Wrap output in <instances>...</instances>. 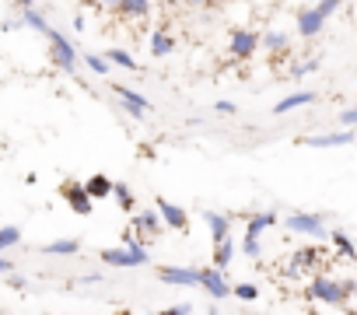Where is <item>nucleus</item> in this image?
<instances>
[{
    "instance_id": "8",
    "label": "nucleus",
    "mask_w": 357,
    "mask_h": 315,
    "mask_svg": "<svg viewBox=\"0 0 357 315\" xmlns=\"http://www.w3.org/2000/svg\"><path fill=\"white\" fill-rule=\"evenodd\" d=\"M60 197L67 200V207H70L77 217H88V214H95V200L88 197L84 183H77V179H67V183L60 186Z\"/></svg>"
},
{
    "instance_id": "4",
    "label": "nucleus",
    "mask_w": 357,
    "mask_h": 315,
    "mask_svg": "<svg viewBox=\"0 0 357 315\" xmlns=\"http://www.w3.org/2000/svg\"><path fill=\"white\" fill-rule=\"evenodd\" d=\"M284 228L294 231V235H305V238H329V228H326V214H305V210H291L284 214Z\"/></svg>"
},
{
    "instance_id": "22",
    "label": "nucleus",
    "mask_w": 357,
    "mask_h": 315,
    "mask_svg": "<svg viewBox=\"0 0 357 315\" xmlns=\"http://www.w3.org/2000/svg\"><path fill=\"white\" fill-rule=\"evenodd\" d=\"M112 200H116L119 210H126V214L137 210V197H133V186H130V183H116V186H112Z\"/></svg>"
},
{
    "instance_id": "5",
    "label": "nucleus",
    "mask_w": 357,
    "mask_h": 315,
    "mask_svg": "<svg viewBox=\"0 0 357 315\" xmlns=\"http://www.w3.org/2000/svg\"><path fill=\"white\" fill-rule=\"evenodd\" d=\"M263 49V36L252 29H231L228 36V56L231 60H252Z\"/></svg>"
},
{
    "instance_id": "37",
    "label": "nucleus",
    "mask_w": 357,
    "mask_h": 315,
    "mask_svg": "<svg viewBox=\"0 0 357 315\" xmlns=\"http://www.w3.org/2000/svg\"><path fill=\"white\" fill-rule=\"evenodd\" d=\"M183 4H186V8H197V11H200V8H214V0H183Z\"/></svg>"
},
{
    "instance_id": "6",
    "label": "nucleus",
    "mask_w": 357,
    "mask_h": 315,
    "mask_svg": "<svg viewBox=\"0 0 357 315\" xmlns=\"http://www.w3.org/2000/svg\"><path fill=\"white\" fill-rule=\"evenodd\" d=\"M112 95L119 98L116 105L130 116V119H144L147 112H151V102H147V95H140V91H133V88H126V84H112Z\"/></svg>"
},
{
    "instance_id": "15",
    "label": "nucleus",
    "mask_w": 357,
    "mask_h": 315,
    "mask_svg": "<svg viewBox=\"0 0 357 315\" xmlns=\"http://www.w3.org/2000/svg\"><path fill=\"white\" fill-rule=\"evenodd\" d=\"M319 95L312 91V88H301V91H291L287 98H280L277 105H273V116H287V112H294V109H305V105H312Z\"/></svg>"
},
{
    "instance_id": "34",
    "label": "nucleus",
    "mask_w": 357,
    "mask_h": 315,
    "mask_svg": "<svg viewBox=\"0 0 357 315\" xmlns=\"http://www.w3.org/2000/svg\"><path fill=\"white\" fill-rule=\"evenodd\" d=\"M158 315H193V305H168V308H161Z\"/></svg>"
},
{
    "instance_id": "31",
    "label": "nucleus",
    "mask_w": 357,
    "mask_h": 315,
    "mask_svg": "<svg viewBox=\"0 0 357 315\" xmlns=\"http://www.w3.org/2000/svg\"><path fill=\"white\" fill-rule=\"evenodd\" d=\"M315 8H319V15H322V18L329 22V18H333V15H336L340 8H343V0H319Z\"/></svg>"
},
{
    "instance_id": "33",
    "label": "nucleus",
    "mask_w": 357,
    "mask_h": 315,
    "mask_svg": "<svg viewBox=\"0 0 357 315\" xmlns=\"http://www.w3.org/2000/svg\"><path fill=\"white\" fill-rule=\"evenodd\" d=\"M214 112H218V116H235V112H238V105H235V102H228V98H221V102H214Z\"/></svg>"
},
{
    "instance_id": "19",
    "label": "nucleus",
    "mask_w": 357,
    "mask_h": 315,
    "mask_svg": "<svg viewBox=\"0 0 357 315\" xmlns=\"http://www.w3.org/2000/svg\"><path fill=\"white\" fill-rule=\"evenodd\" d=\"M39 252L43 256H77L81 252V238H56V242H46Z\"/></svg>"
},
{
    "instance_id": "13",
    "label": "nucleus",
    "mask_w": 357,
    "mask_h": 315,
    "mask_svg": "<svg viewBox=\"0 0 357 315\" xmlns=\"http://www.w3.org/2000/svg\"><path fill=\"white\" fill-rule=\"evenodd\" d=\"M200 287L211 294V298H231V287L235 284H228L225 280V270H218V266H200Z\"/></svg>"
},
{
    "instance_id": "11",
    "label": "nucleus",
    "mask_w": 357,
    "mask_h": 315,
    "mask_svg": "<svg viewBox=\"0 0 357 315\" xmlns=\"http://www.w3.org/2000/svg\"><path fill=\"white\" fill-rule=\"evenodd\" d=\"M154 210L161 214L165 228H172V231H190V210H186V207H178V203H172V200L158 197Z\"/></svg>"
},
{
    "instance_id": "23",
    "label": "nucleus",
    "mask_w": 357,
    "mask_h": 315,
    "mask_svg": "<svg viewBox=\"0 0 357 315\" xmlns=\"http://www.w3.org/2000/svg\"><path fill=\"white\" fill-rule=\"evenodd\" d=\"M329 242H333V249H336L340 256H347V259H357V245L350 242V235H347V231L333 228V231H329Z\"/></svg>"
},
{
    "instance_id": "2",
    "label": "nucleus",
    "mask_w": 357,
    "mask_h": 315,
    "mask_svg": "<svg viewBox=\"0 0 357 315\" xmlns=\"http://www.w3.org/2000/svg\"><path fill=\"white\" fill-rule=\"evenodd\" d=\"M308 298L312 301H322V305H333V308H343L347 298H354V294H350L347 280H336L329 273H315L312 284H308Z\"/></svg>"
},
{
    "instance_id": "3",
    "label": "nucleus",
    "mask_w": 357,
    "mask_h": 315,
    "mask_svg": "<svg viewBox=\"0 0 357 315\" xmlns=\"http://www.w3.org/2000/svg\"><path fill=\"white\" fill-rule=\"evenodd\" d=\"M50 63L56 67V70H63V74H77V63H81V56H77V46L60 32V29H50Z\"/></svg>"
},
{
    "instance_id": "27",
    "label": "nucleus",
    "mask_w": 357,
    "mask_h": 315,
    "mask_svg": "<svg viewBox=\"0 0 357 315\" xmlns=\"http://www.w3.org/2000/svg\"><path fill=\"white\" fill-rule=\"evenodd\" d=\"M84 67H88L91 74H102V77L112 74V63L105 60V53H84Z\"/></svg>"
},
{
    "instance_id": "10",
    "label": "nucleus",
    "mask_w": 357,
    "mask_h": 315,
    "mask_svg": "<svg viewBox=\"0 0 357 315\" xmlns=\"http://www.w3.org/2000/svg\"><path fill=\"white\" fill-rule=\"evenodd\" d=\"M294 29H298L301 39H319V36L326 32V18L319 15L315 4H312V8H298V15H294Z\"/></svg>"
},
{
    "instance_id": "39",
    "label": "nucleus",
    "mask_w": 357,
    "mask_h": 315,
    "mask_svg": "<svg viewBox=\"0 0 357 315\" xmlns=\"http://www.w3.org/2000/svg\"><path fill=\"white\" fill-rule=\"evenodd\" d=\"M77 284H102V273H84Z\"/></svg>"
},
{
    "instance_id": "9",
    "label": "nucleus",
    "mask_w": 357,
    "mask_h": 315,
    "mask_svg": "<svg viewBox=\"0 0 357 315\" xmlns=\"http://www.w3.org/2000/svg\"><path fill=\"white\" fill-rule=\"evenodd\" d=\"M130 231L147 245L151 238H158V235L165 231V221H161V214H158V210H137V214L130 217Z\"/></svg>"
},
{
    "instance_id": "16",
    "label": "nucleus",
    "mask_w": 357,
    "mask_h": 315,
    "mask_svg": "<svg viewBox=\"0 0 357 315\" xmlns=\"http://www.w3.org/2000/svg\"><path fill=\"white\" fill-rule=\"evenodd\" d=\"M151 11H154V0H123L116 15L126 18V22H147Z\"/></svg>"
},
{
    "instance_id": "32",
    "label": "nucleus",
    "mask_w": 357,
    "mask_h": 315,
    "mask_svg": "<svg viewBox=\"0 0 357 315\" xmlns=\"http://www.w3.org/2000/svg\"><path fill=\"white\" fill-rule=\"evenodd\" d=\"M340 123H343V130H354V126H357V105H347V109L340 112Z\"/></svg>"
},
{
    "instance_id": "38",
    "label": "nucleus",
    "mask_w": 357,
    "mask_h": 315,
    "mask_svg": "<svg viewBox=\"0 0 357 315\" xmlns=\"http://www.w3.org/2000/svg\"><path fill=\"white\" fill-rule=\"evenodd\" d=\"M98 4H102L105 11H112V15H116V11H119V4H123V0H98Z\"/></svg>"
},
{
    "instance_id": "28",
    "label": "nucleus",
    "mask_w": 357,
    "mask_h": 315,
    "mask_svg": "<svg viewBox=\"0 0 357 315\" xmlns=\"http://www.w3.org/2000/svg\"><path fill=\"white\" fill-rule=\"evenodd\" d=\"M22 242V228L18 224H4V228H0V256H4L8 249H15Z\"/></svg>"
},
{
    "instance_id": "43",
    "label": "nucleus",
    "mask_w": 357,
    "mask_h": 315,
    "mask_svg": "<svg viewBox=\"0 0 357 315\" xmlns=\"http://www.w3.org/2000/svg\"><path fill=\"white\" fill-rule=\"evenodd\" d=\"M207 315H221V308H218V305H211V308H207Z\"/></svg>"
},
{
    "instance_id": "18",
    "label": "nucleus",
    "mask_w": 357,
    "mask_h": 315,
    "mask_svg": "<svg viewBox=\"0 0 357 315\" xmlns=\"http://www.w3.org/2000/svg\"><path fill=\"white\" fill-rule=\"evenodd\" d=\"M112 186H116V183H112L109 176H102V172H95V176L84 179V190H88V197H91L95 203H98V200H109V197H112Z\"/></svg>"
},
{
    "instance_id": "35",
    "label": "nucleus",
    "mask_w": 357,
    "mask_h": 315,
    "mask_svg": "<svg viewBox=\"0 0 357 315\" xmlns=\"http://www.w3.org/2000/svg\"><path fill=\"white\" fill-rule=\"evenodd\" d=\"M8 287H11V291H25V287H29V280H25L22 273H11V277H8Z\"/></svg>"
},
{
    "instance_id": "21",
    "label": "nucleus",
    "mask_w": 357,
    "mask_h": 315,
    "mask_svg": "<svg viewBox=\"0 0 357 315\" xmlns=\"http://www.w3.org/2000/svg\"><path fill=\"white\" fill-rule=\"evenodd\" d=\"M287 46H291V36L287 32H280V29L263 32V49L266 53H287Z\"/></svg>"
},
{
    "instance_id": "1",
    "label": "nucleus",
    "mask_w": 357,
    "mask_h": 315,
    "mask_svg": "<svg viewBox=\"0 0 357 315\" xmlns=\"http://www.w3.org/2000/svg\"><path fill=\"white\" fill-rule=\"evenodd\" d=\"M277 210H256V214H245V235H242V252L249 256V259H259L263 256V245H259V238L270 231V228H277Z\"/></svg>"
},
{
    "instance_id": "30",
    "label": "nucleus",
    "mask_w": 357,
    "mask_h": 315,
    "mask_svg": "<svg viewBox=\"0 0 357 315\" xmlns=\"http://www.w3.org/2000/svg\"><path fill=\"white\" fill-rule=\"evenodd\" d=\"M231 298H238V301H256V298H259V287H256V284H235V287H231Z\"/></svg>"
},
{
    "instance_id": "44",
    "label": "nucleus",
    "mask_w": 357,
    "mask_h": 315,
    "mask_svg": "<svg viewBox=\"0 0 357 315\" xmlns=\"http://www.w3.org/2000/svg\"><path fill=\"white\" fill-rule=\"evenodd\" d=\"M214 4H218V8H225V4H235V0H214Z\"/></svg>"
},
{
    "instance_id": "42",
    "label": "nucleus",
    "mask_w": 357,
    "mask_h": 315,
    "mask_svg": "<svg viewBox=\"0 0 357 315\" xmlns=\"http://www.w3.org/2000/svg\"><path fill=\"white\" fill-rule=\"evenodd\" d=\"M158 8H172V4H178V0H154Z\"/></svg>"
},
{
    "instance_id": "36",
    "label": "nucleus",
    "mask_w": 357,
    "mask_h": 315,
    "mask_svg": "<svg viewBox=\"0 0 357 315\" xmlns=\"http://www.w3.org/2000/svg\"><path fill=\"white\" fill-rule=\"evenodd\" d=\"M11 273H15V263L8 256H0V277H11Z\"/></svg>"
},
{
    "instance_id": "20",
    "label": "nucleus",
    "mask_w": 357,
    "mask_h": 315,
    "mask_svg": "<svg viewBox=\"0 0 357 315\" xmlns=\"http://www.w3.org/2000/svg\"><path fill=\"white\" fill-rule=\"evenodd\" d=\"M18 18H22V29H32V32H43V36H50V29H53L50 18H46L39 8H29V11H22Z\"/></svg>"
},
{
    "instance_id": "14",
    "label": "nucleus",
    "mask_w": 357,
    "mask_h": 315,
    "mask_svg": "<svg viewBox=\"0 0 357 315\" xmlns=\"http://www.w3.org/2000/svg\"><path fill=\"white\" fill-rule=\"evenodd\" d=\"M204 224L211 231V242L221 245L231 238V214H218V210H204Z\"/></svg>"
},
{
    "instance_id": "17",
    "label": "nucleus",
    "mask_w": 357,
    "mask_h": 315,
    "mask_svg": "<svg viewBox=\"0 0 357 315\" xmlns=\"http://www.w3.org/2000/svg\"><path fill=\"white\" fill-rule=\"evenodd\" d=\"M172 53H175V36L165 32V29H154V32H151V56H154V60H165V56H172Z\"/></svg>"
},
{
    "instance_id": "45",
    "label": "nucleus",
    "mask_w": 357,
    "mask_h": 315,
    "mask_svg": "<svg viewBox=\"0 0 357 315\" xmlns=\"http://www.w3.org/2000/svg\"><path fill=\"white\" fill-rule=\"evenodd\" d=\"M347 315H357V308H350V312H347Z\"/></svg>"
},
{
    "instance_id": "29",
    "label": "nucleus",
    "mask_w": 357,
    "mask_h": 315,
    "mask_svg": "<svg viewBox=\"0 0 357 315\" xmlns=\"http://www.w3.org/2000/svg\"><path fill=\"white\" fill-rule=\"evenodd\" d=\"M315 70H319V60L312 56V60L294 63V67H291V77H294V81H305V77H308V74H315Z\"/></svg>"
},
{
    "instance_id": "26",
    "label": "nucleus",
    "mask_w": 357,
    "mask_h": 315,
    "mask_svg": "<svg viewBox=\"0 0 357 315\" xmlns=\"http://www.w3.org/2000/svg\"><path fill=\"white\" fill-rule=\"evenodd\" d=\"M319 259H322V252H319V249H301V252H294L291 266H294V270H315V266H319Z\"/></svg>"
},
{
    "instance_id": "40",
    "label": "nucleus",
    "mask_w": 357,
    "mask_h": 315,
    "mask_svg": "<svg viewBox=\"0 0 357 315\" xmlns=\"http://www.w3.org/2000/svg\"><path fill=\"white\" fill-rule=\"evenodd\" d=\"M11 4H15L18 11H29V8H36V0H11Z\"/></svg>"
},
{
    "instance_id": "41",
    "label": "nucleus",
    "mask_w": 357,
    "mask_h": 315,
    "mask_svg": "<svg viewBox=\"0 0 357 315\" xmlns=\"http://www.w3.org/2000/svg\"><path fill=\"white\" fill-rule=\"evenodd\" d=\"M74 29H77V32H84V29H88V18H84V15H77V18H74Z\"/></svg>"
},
{
    "instance_id": "25",
    "label": "nucleus",
    "mask_w": 357,
    "mask_h": 315,
    "mask_svg": "<svg viewBox=\"0 0 357 315\" xmlns=\"http://www.w3.org/2000/svg\"><path fill=\"white\" fill-rule=\"evenodd\" d=\"M231 259H235V238H228V242L214 245V263H211V266L228 270V266H231Z\"/></svg>"
},
{
    "instance_id": "24",
    "label": "nucleus",
    "mask_w": 357,
    "mask_h": 315,
    "mask_svg": "<svg viewBox=\"0 0 357 315\" xmlns=\"http://www.w3.org/2000/svg\"><path fill=\"white\" fill-rule=\"evenodd\" d=\"M105 60H109L112 67H123V70H137V74H140V63H137V60H133V56H130L123 46H112V49L105 53Z\"/></svg>"
},
{
    "instance_id": "12",
    "label": "nucleus",
    "mask_w": 357,
    "mask_h": 315,
    "mask_svg": "<svg viewBox=\"0 0 357 315\" xmlns=\"http://www.w3.org/2000/svg\"><path fill=\"white\" fill-rule=\"evenodd\" d=\"M158 280L168 287H200V270L193 266H161Z\"/></svg>"
},
{
    "instance_id": "7",
    "label": "nucleus",
    "mask_w": 357,
    "mask_h": 315,
    "mask_svg": "<svg viewBox=\"0 0 357 315\" xmlns=\"http://www.w3.org/2000/svg\"><path fill=\"white\" fill-rule=\"evenodd\" d=\"M298 144H301V147H319V151H326V147H350V144H357V130L308 133V137H298Z\"/></svg>"
}]
</instances>
